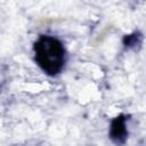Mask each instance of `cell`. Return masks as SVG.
I'll use <instances>...</instances> for the list:
<instances>
[{
    "label": "cell",
    "mask_w": 146,
    "mask_h": 146,
    "mask_svg": "<svg viewBox=\"0 0 146 146\" xmlns=\"http://www.w3.org/2000/svg\"><path fill=\"white\" fill-rule=\"evenodd\" d=\"M35 62L48 75L58 74L65 63V49L62 42L50 35H41L34 43Z\"/></svg>",
    "instance_id": "6da1fadb"
},
{
    "label": "cell",
    "mask_w": 146,
    "mask_h": 146,
    "mask_svg": "<svg viewBox=\"0 0 146 146\" xmlns=\"http://www.w3.org/2000/svg\"><path fill=\"white\" fill-rule=\"evenodd\" d=\"M127 136L125 119L123 115L115 117L111 125V138L115 143H123Z\"/></svg>",
    "instance_id": "7a4b0ae2"
}]
</instances>
